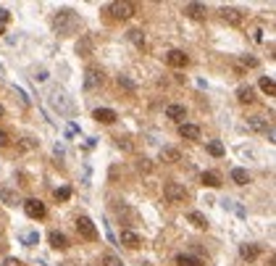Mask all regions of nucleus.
Wrapping results in <instances>:
<instances>
[{"label": "nucleus", "mask_w": 276, "mask_h": 266, "mask_svg": "<svg viewBox=\"0 0 276 266\" xmlns=\"http://www.w3.org/2000/svg\"><path fill=\"white\" fill-rule=\"evenodd\" d=\"M24 211L29 219H45L48 216V208H45L42 200H37V198H29V200H24Z\"/></svg>", "instance_id": "nucleus-4"}, {"label": "nucleus", "mask_w": 276, "mask_h": 266, "mask_svg": "<svg viewBox=\"0 0 276 266\" xmlns=\"http://www.w3.org/2000/svg\"><path fill=\"white\" fill-rule=\"evenodd\" d=\"M184 13H187L189 19H205V5H200V3H187L184 5Z\"/></svg>", "instance_id": "nucleus-13"}, {"label": "nucleus", "mask_w": 276, "mask_h": 266, "mask_svg": "<svg viewBox=\"0 0 276 266\" xmlns=\"http://www.w3.org/2000/svg\"><path fill=\"white\" fill-rule=\"evenodd\" d=\"M208 153L221 158V156H224V145H221V142H208Z\"/></svg>", "instance_id": "nucleus-28"}, {"label": "nucleus", "mask_w": 276, "mask_h": 266, "mask_svg": "<svg viewBox=\"0 0 276 266\" xmlns=\"http://www.w3.org/2000/svg\"><path fill=\"white\" fill-rule=\"evenodd\" d=\"M176 264H179V266H203V258H197V256H187V253H179V256H176Z\"/></svg>", "instance_id": "nucleus-22"}, {"label": "nucleus", "mask_w": 276, "mask_h": 266, "mask_svg": "<svg viewBox=\"0 0 276 266\" xmlns=\"http://www.w3.org/2000/svg\"><path fill=\"white\" fill-rule=\"evenodd\" d=\"M56 198H58V200H68V198H71V187H61V190H56Z\"/></svg>", "instance_id": "nucleus-31"}, {"label": "nucleus", "mask_w": 276, "mask_h": 266, "mask_svg": "<svg viewBox=\"0 0 276 266\" xmlns=\"http://www.w3.org/2000/svg\"><path fill=\"white\" fill-rule=\"evenodd\" d=\"M50 245L56 250H66L68 248V237L63 232H50Z\"/></svg>", "instance_id": "nucleus-17"}, {"label": "nucleus", "mask_w": 276, "mask_h": 266, "mask_svg": "<svg viewBox=\"0 0 276 266\" xmlns=\"http://www.w3.org/2000/svg\"><path fill=\"white\" fill-rule=\"evenodd\" d=\"M166 116L171 119V121H179V124H184V119H187V108L184 105H179V103H171L166 108Z\"/></svg>", "instance_id": "nucleus-9"}, {"label": "nucleus", "mask_w": 276, "mask_h": 266, "mask_svg": "<svg viewBox=\"0 0 276 266\" xmlns=\"http://www.w3.org/2000/svg\"><path fill=\"white\" fill-rule=\"evenodd\" d=\"M119 87H124V90H129V93H134V90H137V85H134V82H132V79H129V77H119Z\"/></svg>", "instance_id": "nucleus-30"}, {"label": "nucleus", "mask_w": 276, "mask_h": 266, "mask_svg": "<svg viewBox=\"0 0 276 266\" xmlns=\"http://www.w3.org/2000/svg\"><path fill=\"white\" fill-rule=\"evenodd\" d=\"M0 200H3L5 203V206H19V195L16 193H13V190L11 187H3V190H0Z\"/></svg>", "instance_id": "nucleus-18"}, {"label": "nucleus", "mask_w": 276, "mask_h": 266, "mask_svg": "<svg viewBox=\"0 0 276 266\" xmlns=\"http://www.w3.org/2000/svg\"><path fill=\"white\" fill-rule=\"evenodd\" d=\"M0 37H3V27H0Z\"/></svg>", "instance_id": "nucleus-39"}, {"label": "nucleus", "mask_w": 276, "mask_h": 266, "mask_svg": "<svg viewBox=\"0 0 276 266\" xmlns=\"http://www.w3.org/2000/svg\"><path fill=\"white\" fill-rule=\"evenodd\" d=\"M5 116V108H3V105H0V119H3Z\"/></svg>", "instance_id": "nucleus-38"}, {"label": "nucleus", "mask_w": 276, "mask_h": 266, "mask_svg": "<svg viewBox=\"0 0 276 266\" xmlns=\"http://www.w3.org/2000/svg\"><path fill=\"white\" fill-rule=\"evenodd\" d=\"M11 19V11H5V8H0V27L5 24V21Z\"/></svg>", "instance_id": "nucleus-35"}, {"label": "nucleus", "mask_w": 276, "mask_h": 266, "mask_svg": "<svg viewBox=\"0 0 276 266\" xmlns=\"http://www.w3.org/2000/svg\"><path fill=\"white\" fill-rule=\"evenodd\" d=\"M3 266H21V261H19V258H5Z\"/></svg>", "instance_id": "nucleus-37"}, {"label": "nucleus", "mask_w": 276, "mask_h": 266, "mask_svg": "<svg viewBox=\"0 0 276 266\" xmlns=\"http://www.w3.org/2000/svg\"><path fill=\"white\" fill-rule=\"evenodd\" d=\"M179 134L184 140H200V127L195 124H179Z\"/></svg>", "instance_id": "nucleus-12"}, {"label": "nucleus", "mask_w": 276, "mask_h": 266, "mask_svg": "<svg viewBox=\"0 0 276 266\" xmlns=\"http://www.w3.org/2000/svg\"><path fill=\"white\" fill-rule=\"evenodd\" d=\"M237 100H240V103H252V100H255V90H252L250 85L240 87V90H237Z\"/></svg>", "instance_id": "nucleus-20"}, {"label": "nucleus", "mask_w": 276, "mask_h": 266, "mask_svg": "<svg viewBox=\"0 0 276 266\" xmlns=\"http://www.w3.org/2000/svg\"><path fill=\"white\" fill-rule=\"evenodd\" d=\"M37 145H40V142H37L34 137H24V140L19 142V150H32V148H37Z\"/></svg>", "instance_id": "nucleus-29"}, {"label": "nucleus", "mask_w": 276, "mask_h": 266, "mask_svg": "<svg viewBox=\"0 0 276 266\" xmlns=\"http://www.w3.org/2000/svg\"><path fill=\"white\" fill-rule=\"evenodd\" d=\"M166 64L174 66V69H184V66L189 64V58H187V53H184V50H168L166 53Z\"/></svg>", "instance_id": "nucleus-7"}, {"label": "nucleus", "mask_w": 276, "mask_h": 266, "mask_svg": "<svg viewBox=\"0 0 276 266\" xmlns=\"http://www.w3.org/2000/svg\"><path fill=\"white\" fill-rule=\"evenodd\" d=\"M187 219L197 227V230H208V219H205V216L200 214V211H189V216H187Z\"/></svg>", "instance_id": "nucleus-23"}, {"label": "nucleus", "mask_w": 276, "mask_h": 266, "mask_svg": "<svg viewBox=\"0 0 276 266\" xmlns=\"http://www.w3.org/2000/svg\"><path fill=\"white\" fill-rule=\"evenodd\" d=\"M76 53H79V56H90L92 53V40L90 37H82V40L76 42Z\"/></svg>", "instance_id": "nucleus-25"}, {"label": "nucleus", "mask_w": 276, "mask_h": 266, "mask_svg": "<svg viewBox=\"0 0 276 266\" xmlns=\"http://www.w3.org/2000/svg\"><path fill=\"white\" fill-rule=\"evenodd\" d=\"M221 19H224L226 24H232V27H240L242 24V13L237 11V8H221Z\"/></svg>", "instance_id": "nucleus-11"}, {"label": "nucleus", "mask_w": 276, "mask_h": 266, "mask_svg": "<svg viewBox=\"0 0 276 266\" xmlns=\"http://www.w3.org/2000/svg\"><path fill=\"white\" fill-rule=\"evenodd\" d=\"M108 11L113 13V19L126 21V19H132L134 13H137V5L129 3V0H119V3H111V5H108Z\"/></svg>", "instance_id": "nucleus-2"}, {"label": "nucleus", "mask_w": 276, "mask_h": 266, "mask_svg": "<svg viewBox=\"0 0 276 266\" xmlns=\"http://www.w3.org/2000/svg\"><path fill=\"white\" fill-rule=\"evenodd\" d=\"M11 142V137H8V132H5V129H0V148H5Z\"/></svg>", "instance_id": "nucleus-33"}, {"label": "nucleus", "mask_w": 276, "mask_h": 266, "mask_svg": "<svg viewBox=\"0 0 276 266\" xmlns=\"http://www.w3.org/2000/svg\"><path fill=\"white\" fill-rule=\"evenodd\" d=\"M97 87H103V71L97 66H90L84 71V90H97Z\"/></svg>", "instance_id": "nucleus-6"}, {"label": "nucleus", "mask_w": 276, "mask_h": 266, "mask_svg": "<svg viewBox=\"0 0 276 266\" xmlns=\"http://www.w3.org/2000/svg\"><path fill=\"white\" fill-rule=\"evenodd\" d=\"M116 145H119V148H124V150H132V142H129V140H121V137H119V140H116Z\"/></svg>", "instance_id": "nucleus-36"}, {"label": "nucleus", "mask_w": 276, "mask_h": 266, "mask_svg": "<svg viewBox=\"0 0 276 266\" xmlns=\"http://www.w3.org/2000/svg\"><path fill=\"white\" fill-rule=\"evenodd\" d=\"M163 198L168 203H184L187 200V187L179 185V182H168L163 187Z\"/></svg>", "instance_id": "nucleus-3"}, {"label": "nucleus", "mask_w": 276, "mask_h": 266, "mask_svg": "<svg viewBox=\"0 0 276 266\" xmlns=\"http://www.w3.org/2000/svg\"><path fill=\"white\" fill-rule=\"evenodd\" d=\"M0 74H3V66H0Z\"/></svg>", "instance_id": "nucleus-40"}, {"label": "nucleus", "mask_w": 276, "mask_h": 266, "mask_svg": "<svg viewBox=\"0 0 276 266\" xmlns=\"http://www.w3.org/2000/svg\"><path fill=\"white\" fill-rule=\"evenodd\" d=\"M37 240H40V234H37V232L24 234V242H27V245H37Z\"/></svg>", "instance_id": "nucleus-32"}, {"label": "nucleus", "mask_w": 276, "mask_h": 266, "mask_svg": "<svg viewBox=\"0 0 276 266\" xmlns=\"http://www.w3.org/2000/svg\"><path fill=\"white\" fill-rule=\"evenodd\" d=\"M76 232H79L84 240H97V230H95V224H92L90 216H79V219H76Z\"/></svg>", "instance_id": "nucleus-5"}, {"label": "nucleus", "mask_w": 276, "mask_h": 266, "mask_svg": "<svg viewBox=\"0 0 276 266\" xmlns=\"http://www.w3.org/2000/svg\"><path fill=\"white\" fill-rule=\"evenodd\" d=\"M160 158L168 161V164H176V161H182V153L176 148H171V145H163L160 148Z\"/></svg>", "instance_id": "nucleus-14"}, {"label": "nucleus", "mask_w": 276, "mask_h": 266, "mask_svg": "<svg viewBox=\"0 0 276 266\" xmlns=\"http://www.w3.org/2000/svg\"><path fill=\"white\" fill-rule=\"evenodd\" d=\"M103 266H124V264H121V258H119V256L105 253V256H103Z\"/></svg>", "instance_id": "nucleus-27"}, {"label": "nucleus", "mask_w": 276, "mask_h": 266, "mask_svg": "<svg viewBox=\"0 0 276 266\" xmlns=\"http://www.w3.org/2000/svg\"><path fill=\"white\" fill-rule=\"evenodd\" d=\"M232 182H234V185H240V187H245V185L250 182L247 169H240V166H237V169H232Z\"/></svg>", "instance_id": "nucleus-19"}, {"label": "nucleus", "mask_w": 276, "mask_h": 266, "mask_svg": "<svg viewBox=\"0 0 276 266\" xmlns=\"http://www.w3.org/2000/svg\"><path fill=\"white\" fill-rule=\"evenodd\" d=\"M129 42H134L137 45V48H145V32H142V29H129Z\"/></svg>", "instance_id": "nucleus-24"}, {"label": "nucleus", "mask_w": 276, "mask_h": 266, "mask_svg": "<svg viewBox=\"0 0 276 266\" xmlns=\"http://www.w3.org/2000/svg\"><path fill=\"white\" fill-rule=\"evenodd\" d=\"M137 169H140V171H150L153 166H150V161H148V158H142V161L137 164Z\"/></svg>", "instance_id": "nucleus-34"}, {"label": "nucleus", "mask_w": 276, "mask_h": 266, "mask_svg": "<svg viewBox=\"0 0 276 266\" xmlns=\"http://www.w3.org/2000/svg\"><path fill=\"white\" fill-rule=\"evenodd\" d=\"M92 116H95V121H100V124H113V121L119 119L113 108H95V113H92Z\"/></svg>", "instance_id": "nucleus-10"}, {"label": "nucleus", "mask_w": 276, "mask_h": 266, "mask_svg": "<svg viewBox=\"0 0 276 266\" xmlns=\"http://www.w3.org/2000/svg\"><path fill=\"white\" fill-rule=\"evenodd\" d=\"M203 185L205 187H221V174L218 171H203Z\"/></svg>", "instance_id": "nucleus-21"}, {"label": "nucleus", "mask_w": 276, "mask_h": 266, "mask_svg": "<svg viewBox=\"0 0 276 266\" xmlns=\"http://www.w3.org/2000/svg\"><path fill=\"white\" fill-rule=\"evenodd\" d=\"M121 245H126V248H140L142 245V237L137 232H132V230H121Z\"/></svg>", "instance_id": "nucleus-8"}, {"label": "nucleus", "mask_w": 276, "mask_h": 266, "mask_svg": "<svg viewBox=\"0 0 276 266\" xmlns=\"http://www.w3.org/2000/svg\"><path fill=\"white\" fill-rule=\"evenodd\" d=\"M260 253V248L258 245H250V242H245V245H240V256L245 258V261H255Z\"/></svg>", "instance_id": "nucleus-15"}, {"label": "nucleus", "mask_w": 276, "mask_h": 266, "mask_svg": "<svg viewBox=\"0 0 276 266\" xmlns=\"http://www.w3.org/2000/svg\"><path fill=\"white\" fill-rule=\"evenodd\" d=\"M53 27H56L58 34H71L76 27H79V16L71 11V8H63L53 16Z\"/></svg>", "instance_id": "nucleus-1"}, {"label": "nucleus", "mask_w": 276, "mask_h": 266, "mask_svg": "<svg viewBox=\"0 0 276 266\" xmlns=\"http://www.w3.org/2000/svg\"><path fill=\"white\" fill-rule=\"evenodd\" d=\"M247 129H252V132H268V121L266 119H260V116H250L247 119Z\"/></svg>", "instance_id": "nucleus-16"}, {"label": "nucleus", "mask_w": 276, "mask_h": 266, "mask_svg": "<svg viewBox=\"0 0 276 266\" xmlns=\"http://www.w3.org/2000/svg\"><path fill=\"white\" fill-rule=\"evenodd\" d=\"M260 90L266 95H276V85H274V77H260Z\"/></svg>", "instance_id": "nucleus-26"}]
</instances>
